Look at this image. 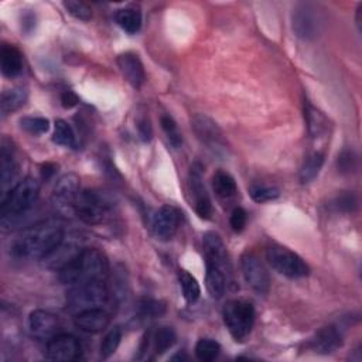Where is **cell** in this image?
Masks as SVG:
<instances>
[{"instance_id":"cell-31","label":"cell","mask_w":362,"mask_h":362,"mask_svg":"<svg viewBox=\"0 0 362 362\" xmlns=\"http://www.w3.org/2000/svg\"><path fill=\"white\" fill-rule=\"evenodd\" d=\"M220 352L221 346L211 339H203L196 346V357L201 362H212L218 358Z\"/></svg>"},{"instance_id":"cell-25","label":"cell","mask_w":362,"mask_h":362,"mask_svg":"<svg viewBox=\"0 0 362 362\" xmlns=\"http://www.w3.org/2000/svg\"><path fill=\"white\" fill-rule=\"evenodd\" d=\"M212 188L215 191V194L218 196L221 200H231L236 196V192H238L235 179L224 170H220L214 174Z\"/></svg>"},{"instance_id":"cell-29","label":"cell","mask_w":362,"mask_h":362,"mask_svg":"<svg viewBox=\"0 0 362 362\" xmlns=\"http://www.w3.org/2000/svg\"><path fill=\"white\" fill-rule=\"evenodd\" d=\"M53 142L60 144V146H65V148H71V149L77 148L76 133H74V131H72V128L69 126V124H67L65 120H63V119L56 120Z\"/></svg>"},{"instance_id":"cell-23","label":"cell","mask_w":362,"mask_h":362,"mask_svg":"<svg viewBox=\"0 0 362 362\" xmlns=\"http://www.w3.org/2000/svg\"><path fill=\"white\" fill-rule=\"evenodd\" d=\"M27 89L16 87L12 89H6L2 93V101H0V109H2V115L8 116L9 113L20 109L27 101Z\"/></svg>"},{"instance_id":"cell-40","label":"cell","mask_w":362,"mask_h":362,"mask_svg":"<svg viewBox=\"0 0 362 362\" xmlns=\"http://www.w3.org/2000/svg\"><path fill=\"white\" fill-rule=\"evenodd\" d=\"M247 221H248L247 211L244 208H240V207L234 208V211L231 214V218H229L231 228L235 232H242L245 229V227H247Z\"/></svg>"},{"instance_id":"cell-2","label":"cell","mask_w":362,"mask_h":362,"mask_svg":"<svg viewBox=\"0 0 362 362\" xmlns=\"http://www.w3.org/2000/svg\"><path fill=\"white\" fill-rule=\"evenodd\" d=\"M108 275L106 258L93 248H85L64 263L58 271V279L64 284H80L87 282H104Z\"/></svg>"},{"instance_id":"cell-33","label":"cell","mask_w":362,"mask_h":362,"mask_svg":"<svg viewBox=\"0 0 362 362\" xmlns=\"http://www.w3.org/2000/svg\"><path fill=\"white\" fill-rule=\"evenodd\" d=\"M249 194L255 203L263 204V203H269L276 199H279L280 191L276 187L271 185H262V184H253L249 188Z\"/></svg>"},{"instance_id":"cell-21","label":"cell","mask_w":362,"mask_h":362,"mask_svg":"<svg viewBox=\"0 0 362 362\" xmlns=\"http://www.w3.org/2000/svg\"><path fill=\"white\" fill-rule=\"evenodd\" d=\"M0 67H2L3 76L8 78L20 76L23 71V56L19 48L10 44H5L2 50H0Z\"/></svg>"},{"instance_id":"cell-6","label":"cell","mask_w":362,"mask_h":362,"mask_svg":"<svg viewBox=\"0 0 362 362\" xmlns=\"http://www.w3.org/2000/svg\"><path fill=\"white\" fill-rule=\"evenodd\" d=\"M267 258L271 267L280 275L289 279H302L308 276V264L295 252L280 245H272L267 251Z\"/></svg>"},{"instance_id":"cell-16","label":"cell","mask_w":362,"mask_h":362,"mask_svg":"<svg viewBox=\"0 0 362 362\" xmlns=\"http://www.w3.org/2000/svg\"><path fill=\"white\" fill-rule=\"evenodd\" d=\"M17 168L19 167L14 159V150H13L12 143L3 139L2 148H0V185H2L3 197L13 188L12 184L16 180L17 173H19Z\"/></svg>"},{"instance_id":"cell-7","label":"cell","mask_w":362,"mask_h":362,"mask_svg":"<svg viewBox=\"0 0 362 362\" xmlns=\"http://www.w3.org/2000/svg\"><path fill=\"white\" fill-rule=\"evenodd\" d=\"M293 32L303 40H315L319 37L323 20L319 9L311 3H300L292 16Z\"/></svg>"},{"instance_id":"cell-18","label":"cell","mask_w":362,"mask_h":362,"mask_svg":"<svg viewBox=\"0 0 362 362\" xmlns=\"http://www.w3.org/2000/svg\"><path fill=\"white\" fill-rule=\"evenodd\" d=\"M116 63L126 81L136 89L142 88L146 81V72L140 58L135 53H124L117 57Z\"/></svg>"},{"instance_id":"cell-17","label":"cell","mask_w":362,"mask_h":362,"mask_svg":"<svg viewBox=\"0 0 362 362\" xmlns=\"http://www.w3.org/2000/svg\"><path fill=\"white\" fill-rule=\"evenodd\" d=\"M192 128H194L199 139L205 143L210 149L220 150L224 149V139L220 128L212 120L204 115H197L192 119Z\"/></svg>"},{"instance_id":"cell-39","label":"cell","mask_w":362,"mask_h":362,"mask_svg":"<svg viewBox=\"0 0 362 362\" xmlns=\"http://www.w3.org/2000/svg\"><path fill=\"white\" fill-rule=\"evenodd\" d=\"M334 204H335V208L341 212H354L357 205H358V200L352 194V192L344 191L339 197L335 199Z\"/></svg>"},{"instance_id":"cell-43","label":"cell","mask_w":362,"mask_h":362,"mask_svg":"<svg viewBox=\"0 0 362 362\" xmlns=\"http://www.w3.org/2000/svg\"><path fill=\"white\" fill-rule=\"evenodd\" d=\"M56 170H57V166L56 164H53V163H45L41 167V176H43V179L48 180V179H52L54 176Z\"/></svg>"},{"instance_id":"cell-19","label":"cell","mask_w":362,"mask_h":362,"mask_svg":"<svg viewBox=\"0 0 362 362\" xmlns=\"http://www.w3.org/2000/svg\"><path fill=\"white\" fill-rule=\"evenodd\" d=\"M343 346V334L332 326L323 327L310 341V348L321 355L332 354Z\"/></svg>"},{"instance_id":"cell-35","label":"cell","mask_w":362,"mask_h":362,"mask_svg":"<svg viewBox=\"0 0 362 362\" xmlns=\"http://www.w3.org/2000/svg\"><path fill=\"white\" fill-rule=\"evenodd\" d=\"M120 340H122V330H120L119 327L112 328L105 335V339H104V341L101 344V357L106 359L111 355H113L115 351L117 350L119 344H120Z\"/></svg>"},{"instance_id":"cell-14","label":"cell","mask_w":362,"mask_h":362,"mask_svg":"<svg viewBox=\"0 0 362 362\" xmlns=\"http://www.w3.org/2000/svg\"><path fill=\"white\" fill-rule=\"evenodd\" d=\"M205 263L214 264L229 273V256L223 238L216 232H207L203 239Z\"/></svg>"},{"instance_id":"cell-20","label":"cell","mask_w":362,"mask_h":362,"mask_svg":"<svg viewBox=\"0 0 362 362\" xmlns=\"http://www.w3.org/2000/svg\"><path fill=\"white\" fill-rule=\"evenodd\" d=\"M111 323V317L104 308H89L76 315L74 324L85 332H101Z\"/></svg>"},{"instance_id":"cell-41","label":"cell","mask_w":362,"mask_h":362,"mask_svg":"<svg viewBox=\"0 0 362 362\" xmlns=\"http://www.w3.org/2000/svg\"><path fill=\"white\" fill-rule=\"evenodd\" d=\"M137 131H139V136L143 142H150L152 136H153V131H152V125L149 122L148 117H142L139 122H137Z\"/></svg>"},{"instance_id":"cell-34","label":"cell","mask_w":362,"mask_h":362,"mask_svg":"<svg viewBox=\"0 0 362 362\" xmlns=\"http://www.w3.org/2000/svg\"><path fill=\"white\" fill-rule=\"evenodd\" d=\"M160 124H161V128L167 136V140L170 142L172 146L180 148L181 143H183V136L179 131L176 120L170 115H163L160 119Z\"/></svg>"},{"instance_id":"cell-26","label":"cell","mask_w":362,"mask_h":362,"mask_svg":"<svg viewBox=\"0 0 362 362\" xmlns=\"http://www.w3.org/2000/svg\"><path fill=\"white\" fill-rule=\"evenodd\" d=\"M116 23L128 34H136L142 27V13L133 8L120 9L116 13Z\"/></svg>"},{"instance_id":"cell-22","label":"cell","mask_w":362,"mask_h":362,"mask_svg":"<svg viewBox=\"0 0 362 362\" xmlns=\"http://www.w3.org/2000/svg\"><path fill=\"white\" fill-rule=\"evenodd\" d=\"M207 268V291L212 299H221L227 291V278L228 273L220 268L214 267V264L205 263Z\"/></svg>"},{"instance_id":"cell-8","label":"cell","mask_w":362,"mask_h":362,"mask_svg":"<svg viewBox=\"0 0 362 362\" xmlns=\"http://www.w3.org/2000/svg\"><path fill=\"white\" fill-rule=\"evenodd\" d=\"M240 268H242V275L245 282L253 292L258 295H268L271 291V276L268 269L260 259L251 252H245L240 258Z\"/></svg>"},{"instance_id":"cell-13","label":"cell","mask_w":362,"mask_h":362,"mask_svg":"<svg viewBox=\"0 0 362 362\" xmlns=\"http://www.w3.org/2000/svg\"><path fill=\"white\" fill-rule=\"evenodd\" d=\"M80 177L74 173L64 174L54 187V201L56 205L64 210L74 211L76 203L81 194V183Z\"/></svg>"},{"instance_id":"cell-9","label":"cell","mask_w":362,"mask_h":362,"mask_svg":"<svg viewBox=\"0 0 362 362\" xmlns=\"http://www.w3.org/2000/svg\"><path fill=\"white\" fill-rule=\"evenodd\" d=\"M108 208V203L98 192L81 191L74 207V212L82 223L88 225H96L104 221Z\"/></svg>"},{"instance_id":"cell-27","label":"cell","mask_w":362,"mask_h":362,"mask_svg":"<svg viewBox=\"0 0 362 362\" xmlns=\"http://www.w3.org/2000/svg\"><path fill=\"white\" fill-rule=\"evenodd\" d=\"M323 164H324V155L323 153L316 152V153L310 155L300 168L302 184H308L315 179H317V176L320 174L321 168H323Z\"/></svg>"},{"instance_id":"cell-4","label":"cell","mask_w":362,"mask_h":362,"mask_svg":"<svg viewBox=\"0 0 362 362\" xmlns=\"http://www.w3.org/2000/svg\"><path fill=\"white\" fill-rule=\"evenodd\" d=\"M255 307L251 302L235 299L229 300L223 308L224 323L235 339V341H245L255 324Z\"/></svg>"},{"instance_id":"cell-32","label":"cell","mask_w":362,"mask_h":362,"mask_svg":"<svg viewBox=\"0 0 362 362\" xmlns=\"http://www.w3.org/2000/svg\"><path fill=\"white\" fill-rule=\"evenodd\" d=\"M20 126L30 135H43L50 129V120L41 116H26L20 119Z\"/></svg>"},{"instance_id":"cell-28","label":"cell","mask_w":362,"mask_h":362,"mask_svg":"<svg viewBox=\"0 0 362 362\" xmlns=\"http://www.w3.org/2000/svg\"><path fill=\"white\" fill-rule=\"evenodd\" d=\"M179 282H180V287H181V292H183L185 302L190 304L196 303L201 295V287L197 279L192 275H190L187 271H180Z\"/></svg>"},{"instance_id":"cell-10","label":"cell","mask_w":362,"mask_h":362,"mask_svg":"<svg viewBox=\"0 0 362 362\" xmlns=\"http://www.w3.org/2000/svg\"><path fill=\"white\" fill-rule=\"evenodd\" d=\"M188 185L191 191L192 204H194V210L197 215L203 220H210L212 214V205L203 181V166L200 163H194L191 166Z\"/></svg>"},{"instance_id":"cell-12","label":"cell","mask_w":362,"mask_h":362,"mask_svg":"<svg viewBox=\"0 0 362 362\" xmlns=\"http://www.w3.org/2000/svg\"><path fill=\"white\" fill-rule=\"evenodd\" d=\"M181 221V212L179 208L173 205H163L153 216V234L159 240H163V242H167L170 240Z\"/></svg>"},{"instance_id":"cell-36","label":"cell","mask_w":362,"mask_h":362,"mask_svg":"<svg viewBox=\"0 0 362 362\" xmlns=\"http://www.w3.org/2000/svg\"><path fill=\"white\" fill-rule=\"evenodd\" d=\"M63 5L65 8V10L68 12V14H71L72 17H76L77 20L89 21L92 19V10L84 2H76V0H65Z\"/></svg>"},{"instance_id":"cell-37","label":"cell","mask_w":362,"mask_h":362,"mask_svg":"<svg viewBox=\"0 0 362 362\" xmlns=\"http://www.w3.org/2000/svg\"><path fill=\"white\" fill-rule=\"evenodd\" d=\"M337 168L343 174H350L357 168V156L352 150H344L337 160Z\"/></svg>"},{"instance_id":"cell-11","label":"cell","mask_w":362,"mask_h":362,"mask_svg":"<svg viewBox=\"0 0 362 362\" xmlns=\"http://www.w3.org/2000/svg\"><path fill=\"white\" fill-rule=\"evenodd\" d=\"M81 344L71 334H57L47 344V358L58 362H71L81 357Z\"/></svg>"},{"instance_id":"cell-38","label":"cell","mask_w":362,"mask_h":362,"mask_svg":"<svg viewBox=\"0 0 362 362\" xmlns=\"http://www.w3.org/2000/svg\"><path fill=\"white\" fill-rule=\"evenodd\" d=\"M140 311L144 316H152V317L163 316L166 313V304L163 302L153 299H143L140 302Z\"/></svg>"},{"instance_id":"cell-42","label":"cell","mask_w":362,"mask_h":362,"mask_svg":"<svg viewBox=\"0 0 362 362\" xmlns=\"http://www.w3.org/2000/svg\"><path fill=\"white\" fill-rule=\"evenodd\" d=\"M80 102L78 100V96L72 92V91H65L63 92L61 95V105L65 108V109H71V108H74L77 106Z\"/></svg>"},{"instance_id":"cell-15","label":"cell","mask_w":362,"mask_h":362,"mask_svg":"<svg viewBox=\"0 0 362 362\" xmlns=\"http://www.w3.org/2000/svg\"><path fill=\"white\" fill-rule=\"evenodd\" d=\"M29 328L37 339L52 340L60 330V320L50 311L34 310L29 317Z\"/></svg>"},{"instance_id":"cell-24","label":"cell","mask_w":362,"mask_h":362,"mask_svg":"<svg viewBox=\"0 0 362 362\" xmlns=\"http://www.w3.org/2000/svg\"><path fill=\"white\" fill-rule=\"evenodd\" d=\"M304 116L308 128V133L313 137H321L328 129V120L327 117L310 102L304 104Z\"/></svg>"},{"instance_id":"cell-30","label":"cell","mask_w":362,"mask_h":362,"mask_svg":"<svg viewBox=\"0 0 362 362\" xmlns=\"http://www.w3.org/2000/svg\"><path fill=\"white\" fill-rule=\"evenodd\" d=\"M153 340H155V351L157 354H164L176 344L177 335L172 327H160L155 332Z\"/></svg>"},{"instance_id":"cell-5","label":"cell","mask_w":362,"mask_h":362,"mask_svg":"<svg viewBox=\"0 0 362 362\" xmlns=\"http://www.w3.org/2000/svg\"><path fill=\"white\" fill-rule=\"evenodd\" d=\"M109 299L104 282H87L74 284L67 293V307L78 315L89 308H102Z\"/></svg>"},{"instance_id":"cell-1","label":"cell","mask_w":362,"mask_h":362,"mask_svg":"<svg viewBox=\"0 0 362 362\" xmlns=\"http://www.w3.org/2000/svg\"><path fill=\"white\" fill-rule=\"evenodd\" d=\"M64 242V228L57 221H43L21 231L10 244V255L16 259H47Z\"/></svg>"},{"instance_id":"cell-3","label":"cell","mask_w":362,"mask_h":362,"mask_svg":"<svg viewBox=\"0 0 362 362\" xmlns=\"http://www.w3.org/2000/svg\"><path fill=\"white\" fill-rule=\"evenodd\" d=\"M40 196V183L33 177L20 180L8 194L2 199V224L3 227L12 223L21 214L27 212Z\"/></svg>"}]
</instances>
